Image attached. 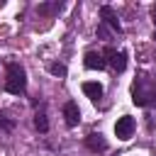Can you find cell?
Returning a JSON list of instances; mask_svg holds the SVG:
<instances>
[{"instance_id": "6da1fadb", "label": "cell", "mask_w": 156, "mask_h": 156, "mask_svg": "<svg viewBox=\"0 0 156 156\" xmlns=\"http://www.w3.org/2000/svg\"><path fill=\"white\" fill-rule=\"evenodd\" d=\"M132 102L136 107H151L156 102V76L139 73L132 83Z\"/></svg>"}, {"instance_id": "7a4b0ae2", "label": "cell", "mask_w": 156, "mask_h": 156, "mask_svg": "<svg viewBox=\"0 0 156 156\" xmlns=\"http://www.w3.org/2000/svg\"><path fill=\"white\" fill-rule=\"evenodd\" d=\"M5 90L12 95H22L27 90V73L20 63H7V78H5Z\"/></svg>"}, {"instance_id": "3957f363", "label": "cell", "mask_w": 156, "mask_h": 156, "mask_svg": "<svg viewBox=\"0 0 156 156\" xmlns=\"http://www.w3.org/2000/svg\"><path fill=\"white\" fill-rule=\"evenodd\" d=\"M102 58H105V63L112 66V71H117V73H122V71L127 68V54H124L122 49L105 46V49H102Z\"/></svg>"}, {"instance_id": "277c9868", "label": "cell", "mask_w": 156, "mask_h": 156, "mask_svg": "<svg viewBox=\"0 0 156 156\" xmlns=\"http://www.w3.org/2000/svg\"><path fill=\"white\" fill-rule=\"evenodd\" d=\"M134 129H136V122H134V117H129V115H122V117L117 119V124H115V134H117V139H122V141L132 139Z\"/></svg>"}, {"instance_id": "5b68a950", "label": "cell", "mask_w": 156, "mask_h": 156, "mask_svg": "<svg viewBox=\"0 0 156 156\" xmlns=\"http://www.w3.org/2000/svg\"><path fill=\"white\" fill-rule=\"evenodd\" d=\"M100 17H102L100 24H105L112 34H119V32H122V24H119V20H117V15H115V10H112L110 5H102V7H100Z\"/></svg>"}, {"instance_id": "8992f818", "label": "cell", "mask_w": 156, "mask_h": 156, "mask_svg": "<svg viewBox=\"0 0 156 156\" xmlns=\"http://www.w3.org/2000/svg\"><path fill=\"white\" fill-rule=\"evenodd\" d=\"M83 66H85L88 71H102L107 63H105V58H102V51H85Z\"/></svg>"}, {"instance_id": "52a82bcc", "label": "cell", "mask_w": 156, "mask_h": 156, "mask_svg": "<svg viewBox=\"0 0 156 156\" xmlns=\"http://www.w3.org/2000/svg\"><path fill=\"white\" fill-rule=\"evenodd\" d=\"M83 93H85V95H88V98H90V100L98 105V102L102 100V93H105V88H102L98 80H85V83H83Z\"/></svg>"}, {"instance_id": "ba28073f", "label": "cell", "mask_w": 156, "mask_h": 156, "mask_svg": "<svg viewBox=\"0 0 156 156\" xmlns=\"http://www.w3.org/2000/svg\"><path fill=\"white\" fill-rule=\"evenodd\" d=\"M63 117H66V124H68V127H76V124L80 122V110H78V102L68 100V102L63 105Z\"/></svg>"}, {"instance_id": "9c48e42d", "label": "cell", "mask_w": 156, "mask_h": 156, "mask_svg": "<svg viewBox=\"0 0 156 156\" xmlns=\"http://www.w3.org/2000/svg\"><path fill=\"white\" fill-rule=\"evenodd\" d=\"M85 146H88L90 151H105V149H107V141H105V136H102L100 132H90V134L85 136Z\"/></svg>"}, {"instance_id": "30bf717a", "label": "cell", "mask_w": 156, "mask_h": 156, "mask_svg": "<svg viewBox=\"0 0 156 156\" xmlns=\"http://www.w3.org/2000/svg\"><path fill=\"white\" fill-rule=\"evenodd\" d=\"M61 2H44V5H39L37 7V12L39 15H56V12H61Z\"/></svg>"}, {"instance_id": "8fae6325", "label": "cell", "mask_w": 156, "mask_h": 156, "mask_svg": "<svg viewBox=\"0 0 156 156\" xmlns=\"http://www.w3.org/2000/svg\"><path fill=\"white\" fill-rule=\"evenodd\" d=\"M34 127H37L41 134L49 129V122H46V112H44V110H39V112L34 115Z\"/></svg>"}, {"instance_id": "7c38bea8", "label": "cell", "mask_w": 156, "mask_h": 156, "mask_svg": "<svg viewBox=\"0 0 156 156\" xmlns=\"http://www.w3.org/2000/svg\"><path fill=\"white\" fill-rule=\"evenodd\" d=\"M49 71H51L54 76H58V78H63V76H66V66H63V63H51V66H49Z\"/></svg>"}, {"instance_id": "4fadbf2b", "label": "cell", "mask_w": 156, "mask_h": 156, "mask_svg": "<svg viewBox=\"0 0 156 156\" xmlns=\"http://www.w3.org/2000/svg\"><path fill=\"white\" fill-rule=\"evenodd\" d=\"M12 127H15V122H12V119H7L5 115H0V132H10Z\"/></svg>"}, {"instance_id": "5bb4252c", "label": "cell", "mask_w": 156, "mask_h": 156, "mask_svg": "<svg viewBox=\"0 0 156 156\" xmlns=\"http://www.w3.org/2000/svg\"><path fill=\"white\" fill-rule=\"evenodd\" d=\"M151 17H154V24H156V7H154V12H151ZM154 39H156V34H154Z\"/></svg>"}]
</instances>
